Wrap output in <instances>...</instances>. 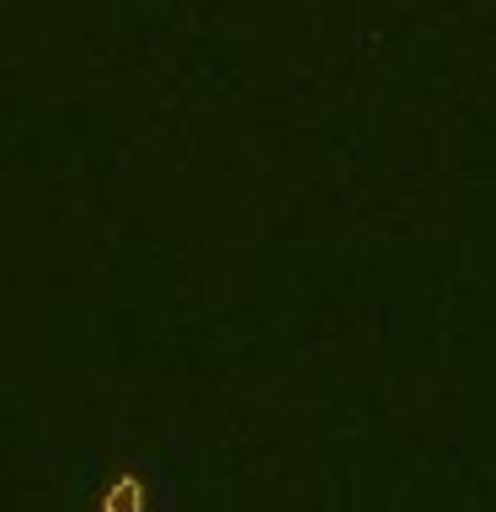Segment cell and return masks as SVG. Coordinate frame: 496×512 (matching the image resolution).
Listing matches in <instances>:
<instances>
[{
  "instance_id": "1",
  "label": "cell",
  "mask_w": 496,
  "mask_h": 512,
  "mask_svg": "<svg viewBox=\"0 0 496 512\" xmlns=\"http://www.w3.org/2000/svg\"><path fill=\"white\" fill-rule=\"evenodd\" d=\"M166 502H171L166 480L144 459H128L118 470H107L91 491V512H166Z\"/></svg>"
}]
</instances>
